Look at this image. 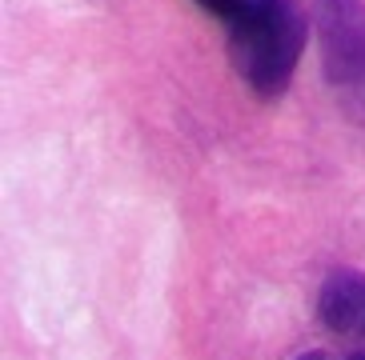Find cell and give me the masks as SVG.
<instances>
[{"label":"cell","instance_id":"5","mask_svg":"<svg viewBox=\"0 0 365 360\" xmlns=\"http://www.w3.org/2000/svg\"><path fill=\"white\" fill-rule=\"evenodd\" d=\"M297 360H325L322 352H305V356H297Z\"/></svg>","mask_w":365,"mask_h":360},{"label":"cell","instance_id":"6","mask_svg":"<svg viewBox=\"0 0 365 360\" xmlns=\"http://www.w3.org/2000/svg\"><path fill=\"white\" fill-rule=\"evenodd\" d=\"M349 360H365V352H354V356H349Z\"/></svg>","mask_w":365,"mask_h":360},{"label":"cell","instance_id":"4","mask_svg":"<svg viewBox=\"0 0 365 360\" xmlns=\"http://www.w3.org/2000/svg\"><path fill=\"white\" fill-rule=\"evenodd\" d=\"M205 12H213V16H221L225 21V28H233V24L241 21H253V16H261L265 9H273L277 0H197Z\"/></svg>","mask_w":365,"mask_h":360},{"label":"cell","instance_id":"1","mask_svg":"<svg viewBox=\"0 0 365 360\" xmlns=\"http://www.w3.org/2000/svg\"><path fill=\"white\" fill-rule=\"evenodd\" d=\"M305 53V16L293 0H277L253 21L229 28V56L249 92L273 100L289 88Z\"/></svg>","mask_w":365,"mask_h":360},{"label":"cell","instance_id":"2","mask_svg":"<svg viewBox=\"0 0 365 360\" xmlns=\"http://www.w3.org/2000/svg\"><path fill=\"white\" fill-rule=\"evenodd\" d=\"M322 28L325 80L341 108L365 125V4L361 0H313Z\"/></svg>","mask_w":365,"mask_h":360},{"label":"cell","instance_id":"3","mask_svg":"<svg viewBox=\"0 0 365 360\" xmlns=\"http://www.w3.org/2000/svg\"><path fill=\"white\" fill-rule=\"evenodd\" d=\"M317 312H322L329 332L365 337V272L337 268V272L325 276L322 297H317Z\"/></svg>","mask_w":365,"mask_h":360}]
</instances>
